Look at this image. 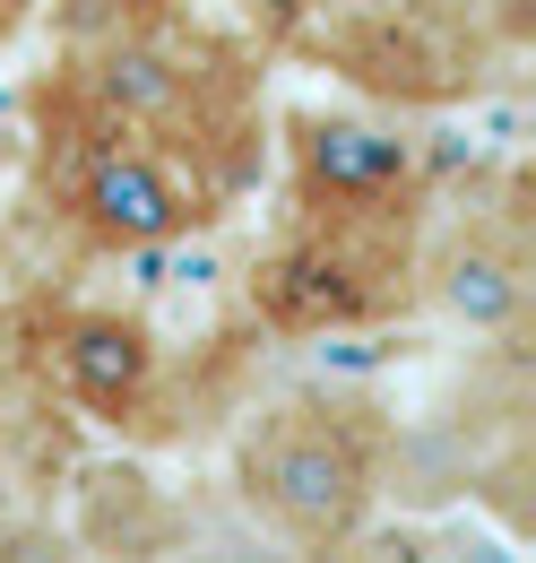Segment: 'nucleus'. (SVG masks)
Segmentation results:
<instances>
[{
  "label": "nucleus",
  "instance_id": "f257e3e1",
  "mask_svg": "<svg viewBox=\"0 0 536 563\" xmlns=\"http://www.w3.org/2000/svg\"><path fill=\"white\" fill-rule=\"evenodd\" d=\"M381 477H390V424L372 399H346V390H294L260 408L234 451L243 511L277 547H303V555L355 547V529L381 503Z\"/></svg>",
  "mask_w": 536,
  "mask_h": 563
},
{
  "label": "nucleus",
  "instance_id": "f03ea898",
  "mask_svg": "<svg viewBox=\"0 0 536 563\" xmlns=\"http://www.w3.org/2000/svg\"><path fill=\"white\" fill-rule=\"evenodd\" d=\"M62 200L104 252H165V243H182V234L208 225L216 191L174 147H156V140H138V131H122V122H104V113H87V147L69 156Z\"/></svg>",
  "mask_w": 536,
  "mask_h": 563
},
{
  "label": "nucleus",
  "instance_id": "7ed1b4c3",
  "mask_svg": "<svg viewBox=\"0 0 536 563\" xmlns=\"http://www.w3.org/2000/svg\"><path fill=\"white\" fill-rule=\"evenodd\" d=\"M424 295L442 321H459L476 339H511L528 321V243L511 217H468L442 225V243L424 252Z\"/></svg>",
  "mask_w": 536,
  "mask_h": 563
},
{
  "label": "nucleus",
  "instance_id": "20e7f679",
  "mask_svg": "<svg viewBox=\"0 0 536 563\" xmlns=\"http://www.w3.org/2000/svg\"><path fill=\"white\" fill-rule=\"evenodd\" d=\"M294 191H303V209H406L415 140L355 122V113H303L294 122Z\"/></svg>",
  "mask_w": 536,
  "mask_h": 563
},
{
  "label": "nucleus",
  "instance_id": "39448f33",
  "mask_svg": "<svg viewBox=\"0 0 536 563\" xmlns=\"http://www.w3.org/2000/svg\"><path fill=\"white\" fill-rule=\"evenodd\" d=\"M62 382L87 417H138L156 390V339L122 312H78L62 330Z\"/></svg>",
  "mask_w": 536,
  "mask_h": 563
},
{
  "label": "nucleus",
  "instance_id": "423d86ee",
  "mask_svg": "<svg viewBox=\"0 0 536 563\" xmlns=\"http://www.w3.org/2000/svg\"><path fill=\"white\" fill-rule=\"evenodd\" d=\"M174 563H294V555L268 547V538H252V529H191V538L174 547Z\"/></svg>",
  "mask_w": 536,
  "mask_h": 563
},
{
  "label": "nucleus",
  "instance_id": "0eeeda50",
  "mask_svg": "<svg viewBox=\"0 0 536 563\" xmlns=\"http://www.w3.org/2000/svg\"><path fill=\"white\" fill-rule=\"evenodd\" d=\"M0 563H87V547L53 520H0Z\"/></svg>",
  "mask_w": 536,
  "mask_h": 563
},
{
  "label": "nucleus",
  "instance_id": "6e6552de",
  "mask_svg": "<svg viewBox=\"0 0 536 563\" xmlns=\"http://www.w3.org/2000/svg\"><path fill=\"white\" fill-rule=\"evenodd\" d=\"M424 563H528L511 538H493V529H442L433 547H424Z\"/></svg>",
  "mask_w": 536,
  "mask_h": 563
}]
</instances>
